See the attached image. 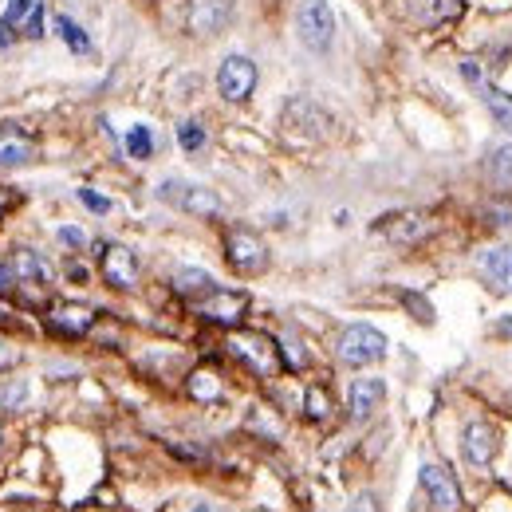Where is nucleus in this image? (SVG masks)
I'll list each match as a JSON object with an SVG mask.
<instances>
[{
  "label": "nucleus",
  "instance_id": "obj_28",
  "mask_svg": "<svg viewBox=\"0 0 512 512\" xmlns=\"http://www.w3.org/2000/svg\"><path fill=\"white\" fill-rule=\"evenodd\" d=\"M327 410H331V398L323 394L320 386H312V390H308V414H312V418H327Z\"/></svg>",
  "mask_w": 512,
  "mask_h": 512
},
{
  "label": "nucleus",
  "instance_id": "obj_11",
  "mask_svg": "<svg viewBox=\"0 0 512 512\" xmlns=\"http://www.w3.org/2000/svg\"><path fill=\"white\" fill-rule=\"evenodd\" d=\"M103 276L115 288H134V280H138V260H134V253L123 249V245H107L103 249Z\"/></svg>",
  "mask_w": 512,
  "mask_h": 512
},
{
  "label": "nucleus",
  "instance_id": "obj_9",
  "mask_svg": "<svg viewBox=\"0 0 512 512\" xmlns=\"http://www.w3.org/2000/svg\"><path fill=\"white\" fill-rule=\"evenodd\" d=\"M430 229H434V221H430L426 213H394V217H383V221H379V233L390 237V241H398V245H414V241H422Z\"/></svg>",
  "mask_w": 512,
  "mask_h": 512
},
{
  "label": "nucleus",
  "instance_id": "obj_6",
  "mask_svg": "<svg viewBox=\"0 0 512 512\" xmlns=\"http://www.w3.org/2000/svg\"><path fill=\"white\" fill-rule=\"evenodd\" d=\"M249 308V296L245 292H225V288H213L197 300V312L213 323H237Z\"/></svg>",
  "mask_w": 512,
  "mask_h": 512
},
{
  "label": "nucleus",
  "instance_id": "obj_33",
  "mask_svg": "<svg viewBox=\"0 0 512 512\" xmlns=\"http://www.w3.org/2000/svg\"><path fill=\"white\" fill-rule=\"evenodd\" d=\"M489 213H493V217H505L501 225H512V205H509V201H497V205H493Z\"/></svg>",
  "mask_w": 512,
  "mask_h": 512
},
{
  "label": "nucleus",
  "instance_id": "obj_31",
  "mask_svg": "<svg viewBox=\"0 0 512 512\" xmlns=\"http://www.w3.org/2000/svg\"><path fill=\"white\" fill-rule=\"evenodd\" d=\"M24 398H28V386L24 383H16V386H4V406H24Z\"/></svg>",
  "mask_w": 512,
  "mask_h": 512
},
{
  "label": "nucleus",
  "instance_id": "obj_23",
  "mask_svg": "<svg viewBox=\"0 0 512 512\" xmlns=\"http://www.w3.org/2000/svg\"><path fill=\"white\" fill-rule=\"evenodd\" d=\"M127 154L130 158H150L154 154V134H150V127H130Z\"/></svg>",
  "mask_w": 512,
  "mask_h": 512
},
{
  "label": "nucleus",
  "instance_id": "obj_29",
  "mask_svg": "<svg viewBox=\"0 0 512 512\" xmlns=\"http://www.w3.org/2000/svg\"><path fill=\"white\" fill-rule=\"evenodd\" d=\"M79 201H83L91 213H107V209H111V201H107V197H99L95 190H79Z\"/></svg>",
  "mask_w": 512,
  "mask_h": 512
},
{
  "label": "nucleus",
  "instance_id": "obj_26",
  "mask_svg": "<svg viewBox=\"0 0 512 512\" xmlns=\"http://www.w3.org/2000/svg\"><path fill=\"white\" fill-rule=\"evenodd\" d=\"M178 142H182V150H201L205 146V130H201V123H182L178 127Z\"/></svg>",
  "mask_w": 512,
  "mask_h": 512
},
{
  "label": "nucleus",
  "instance_id": "obj_1",
  "mask_svg": "<svg viewBox=\"0 0 512 512\" xmlns=\"http://www.w3.org/2000/svg\"><path fill=\"white\" fill-rule=\"evenodd\" d=\"M335 351H339V359H343L347 367H367V363H379L386 355V335L375 331L371 323H351V327L339 335Z\"/></svg>",
  "mask_w": 512,
  "mask_h": 512
},
{
  "label": "nucleus",
  "instance_id": "obj_12",
  "mask_svg": "<svg viewBox=\"0 0 512 512\" xmlns=\"http://www.w3.org/2000/svg\"><path fill=\"white\" fill-rule=\"evenodd\" d=\"M465 457L473 461V465H489L493 457H497V430L493 426H485V422H473V426H465Z\"/></svg>",
  "mask_w": 512,
  "mask_h": 512
},
{
  "label": "nucleus",
  "instance_id": "obj_17",
  "mask_svg": "<svg viewBox=\"0 0 512 512\" xmlns=\"http://www.w3.org/2000/svg\"><path fill=\"white\" fill-rule=\"evenodd\" d=\"M48 323L60 331V335H83L91 323H95V312L91 308H79V304H64V308H56Z\"/></svg>",
  "mask_w": 512,
  "mask_h": 512
},
{
  "label": "nucleus",
  "instance_id": "obj_7",
  "mask_svg": "<svg viewBox=\"0 0 512 512\" xmlns=\"http://www.w3.org/2000/svg\"><path fill=\"white\" fill-rule=\"evenodd\" d=\"M422 489H426V497L438 505V512L461 509V489H457L453 473L442 469V465H422Z\"/></svg>",
  "mask_w": 512,
  "mask_h": 512
},
{
  "label": "nucleus",
  "instance_id": "obj_16",
  "mask_svg": "<svg viewBox=\"0 0 512 512\" xmlns=\"http://www.w3.org/2000/svg\"><path fill=\"white\" fill-rule=\"evenodd\" d=\"M383 398H386L383 379H355V386H351V414L355 418H371V410H379Z\"/></svg>",
  "mask_w": 512,
  "mask_h": 512
},
{
  "label": "nucleus",
  "instance_id": "obj_10",
  "mask_svg": "<svg viewBox=\"0 0 512 512\" xmlns=\"http://www.w3.org/2000/svg\"><path fill=\"white\" fill-rule=\"evenodd\" d=\"M233 0H190V28L197 36H213L229 24Z\"/></svg>",
  "mask_w": 512,
  "mask_h": 512
},
{
  "label": "nucleus",
  "instance_id": "obj_14",
  "mask_svg": "<svg viewBox=\"0 0 512 512\" xmlns=\"http://www.w3.org/2000/svg\"><path fill=\"white\" fill-rule=\"evenodd\" d=\"M481 272H485L489 288L509 292L512 288V249H485V253H481Z\"/></svg>",
  "mask_w": 512,
  "mask_h": 512
},
{
  "label": "nucleus",
  "instance_id": "obj_8",
  "mask_svg": "<svg viewBox=\"0 0 512 512\" xmlns=\"http://www.w3.org/2000/svg\"><path fill=\"white\" fill-rule=\"evenodd\" d=\"M229 264H233L237 272H245V276H256V272H264L268 253H264V245L256 241L253 233L237 229V233H229Z\"/></svg>",
  "mask_w": 512,
  "mask_h": 512
},
{
  "label": "nucleus",
  "instance_id": "obj_20",
  "mask_svg": "<svg viewBox=\"0 0 512 512\" xmlns=\"http://www.w3.org/2000/svg\"><path fill=\"white\" fill-rule=\"evenodd\" d=\"M56 32H60V40H64L67 48L75 52V56H87L91 52V40H87V32L71 20V16H56Z\"/></svg>",
  "mask_w": 512,
  "mask_h": 512
},
{
  "label": "nucleus",
  "instance_id": "obj_18",
  "mask_svg": "<svg viewBox=\"0 0 512 512\" xmlns=\"http://www.w3.org/2000/svg\"><path fill=\"white\" fill-rule=\"evenodd\" d=\"M174 288H178L182 296H193V300H201L205 292H213V288H217V280H213L209 272H201V268H182V272L174 276Z\"/></svg>",
  "mask_w": 512,
  "mask_h": 512
},
{
  "label": "nucleus",
  "instance_id": "obj_2",
  "mask_svg": "<svg viewBox=\"0 0 512 512\" xmlns=\"http://www.w3.org/2000/svg\"><path fill=\"white\" fill-rule=\"evenodd\" d=\"M296 32L304 40V48L312 52H327L335 40V12L327 0H300L296 8Z\"/></svg>",
  "mask_w": 512,
  "mask_h": 512
},
{
  "label": "nucleus",
  "instance_id": "obj_24",
  "mask_svg": "<svg viewBox=\"0 0 512 512\" xmlns=\"http://www.w3.org/2000/svg\"><path fill=\"white\" fill-rule=\"evenodd\" d=\"M190 394L193 398H201V402H213L217 394H221V383H217V375H209V371H197L190 379Z\"/></svg>",
  "mask_w": 512,
  "mask_h": 512
},
{
  "label": "nucleus",
  "instance_id": "obj_25",
  "mask_svg": "<svg viewBox=\"0 0 512 512\" xmlns=\"http://www.w3.org/2000/svg\"><path fill=\"white\" fill-rule=\"evenodd\" d=\"M489 174L501 182V186H512V146H501L489 162Z\"/></svg>",
  "mask_w": 512,
  "mask_h": 512
},
{
  "label": "nucleus",
  "instance_id": "obj_22",
  "mask_svg": "<svg viewBox=\"0 0 512 512\" xmlns=\"http://www.w3.org/2000/svg\"><path fill=\"white\" fill-rule=\"evenodd\" d=\"M24 162H32V146L12 138V134H4L0 138V166H24Z\"/></svg>",
  "mask_w": 512,
  "mask_h": 512
},
{
  "label": "nucleus",
  "instance_id": "obj_34",
  "mask_svg": "<svg viewBox=\"0 0 512 512\" xmlns=\"http://www.w3.org/2000/svg\"><path fill=\"white\" fill-rule=\"evenodd\" d=\"M67 276H71V280H87V268H83V264H67Z\"/></svg>",
  "mask_w": 512,
  "mask_h": 512
},
{
  "label": "nucleus",
  "instance_id": "obj_30",
  "mask_svg": "<svg viewBox=\"0 0 512 512\" xmlns=\"http://www.w3.org/2000/svg\"><path fill=\"white\" fill-rule=\"evenodd\" d=\"M60 241L71 245V249H83V245H87V233H83V229H75V225H64V229H60Z\"/></svg>",
  "mask_w": 512,
  "mask_h": 512
},
{
  "label": "nucleus",
  "instance_id": "obj_13",
  "mask_svg": "<svg viewBox=\"0 0 512 512\" xmlns=\"http://www.w3.org/2000/svg\"><path fill=\"white\" fill-rule=\"evenodd\" d=\"M406 12L422 28H438L461 12V0H406Z\"/></svg>",
  "mask_w": 512,
  "mask_h": 512
},
{
  "label": "nucleus",
  "instance_id": "obj_36",
  "mask_svg": "<svg viewBox=\"0 0 512 512\" xmlns=\"http://www.w3.org/2000/svg\"><path fill=\"white\" fill-rule=\"evenodd\" d=\"M190 512H213V509H209V505H193Z\"/></svg>",
  "mask_w": 512,
  "mask_h": 512
},
{
  "label": "nucleus",
  "instance_id": "obj_27",
  "mask_svg": "<svg viewBox=\"0 0 512 512\" xmlns=\"http://www.w3.org/2000/svg\"><path fill=\"white\" fill-rule=\"evenodd\" d=\"M24 36H28V40H40V36H44V4H32L28 20H24Z\"/></svg>",
  "mask_w": 512,
  "mask_h": 512
},
{
  "label": "nucleus",
  "instance_id": "obj_5",
  "mask_svg": "<svg viewBox=\"0 0 512 512\" xmlns=\"http://www.w3.org/2000/svg\"><path fill=\"white\" fill-rule=\"evenodd\" d=\"M229 347L253 367L260 375H272V371H280V355H276V343L272 339H264V335H233L229 339Z\"/></svg>",
  "mask_w": 512,
  "mask_h": 512
},
{
  "label": "nucleus",
  "instance_id": "obj_32",
  "mask_svg": "<svg viewBox=\"0 0 512 512\" xmlns=\"http://www.w3.org/2000/svg\"><path fill=\"white\" fill-rule=\"evenodd\" d=\"M16 359H20V355H16V351H12L8 343H0V371H8V367H16Z\"/></svg>",
  "mask_w": 512,
  "mask_h": 512
},
{
  "label": "nucleus",
  "instance_id": "obj_3",
  "mask_svg": "<svg viewBox=\"0 0 512 512\" xmlns=\"http://www.w3.org/2000/svg\"><path fill=\"white\" fill-rule=\"evenodd\" d=\"M256 87V64L249 56H225L217 67V91L229 103H245Z\"/></svg>",
  "mask_w": 512,
  "mask_h": 512
},
{
  "label": "nucleus",
  "instance_id": "obj_21",
  "mask_svg": "<svg viewBox=\"0 0 512 512\" xmlns=\"http://www.w3.org/2000/svg\"><path fill=\"white\" fill-rule=\"evenodd\" d=\"M32 4H36V0H8V8H4V16H0V48L12 40V28L32 12Z\"/></svg>",
  "mask_w": 512,
  "mask_h": 512
},
{
  "label": "nucleus",
  "instance_id": "obj_35",
  "mask_svg": "<svg viewBox=\"0 0 512 512\" xmlns=\"http://www.w3.org/2000/svg\"><path fill=\"white\" fill-rule=\"evenodd\" d=\"M4 205H8V193L0 190V213H4Z\"/></svg>",
  "mask_w": 512,
  "mask_h": 512
},
{
  "label": "nucleus",
  "instance_id": "obj_15",
  "mask_svg": "<svg viewBox=\"0 0 512 512\" xmlns=\"http://www.w3.org/2000/svg\"><path fill=\"white\" fill-rule=\"evenodd\" d=\"M8 268L16 272V280H28V284H48L52 280V264L40 253H32V249H16Z\"/></svg>",
  "mask_w": 512,
  "mask_h": 512
},
{
  "label": "nucleus",
  "instance_id": "obj_19",
  "mask_svg": "<svg viewBox=\"0 0 512 512\" xmlns=\"http://www.w3.org/2000/svg\"><path fill=\"white\" fill-rule=\"evenodd\" d=\"M477 87L485 91V107L493 111L497 127L512 130V95H509V91H501V87H485V83H477Z\"/></svg>",
  "mask_w": 512,
  "mask_h": 512
},
{
  "label": "nucleus",
  "instance_id": "obj_4",
  "mask_svg": "<svg viewBox=\"0 0 512 512\" xmlns=\"http://www.w3.org/2000/svg\"><path fill=\"white\" fill-rule=\"evenodd\" d=\"M158 197H162V201H174L178 209L197 213V217H213V213L221 209V201H217V193H213V190H201V186H182V182H162Z\"/></svg>",
  "mask_w": 512,
  "mask_h": 512
}]
</instances>
